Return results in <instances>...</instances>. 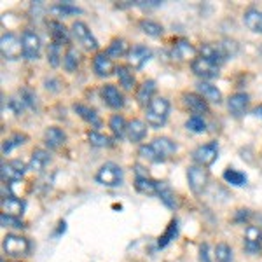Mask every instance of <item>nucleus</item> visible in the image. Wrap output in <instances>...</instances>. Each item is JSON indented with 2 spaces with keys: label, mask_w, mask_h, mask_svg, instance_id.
<instances>
[{
  "label": "nucleus",
  "mask_w": 262,
  "mask_h": 262,
  "mask_svg": "<svg viewBox=\"0 0 262 262\" xmlns=\"http://www.w3.org/2000/svg\"><path fill=\"white\" fill-rule=\"evenodd\" d=\"M51 11H53L54 14H60V16H70V14H79V12H81V9H79V7L72 6L70 2L58 4V6H54Z\"/></svg>",
  "instance_id": "42"
},
{
  "label": "nucleus",
  "mask_w": 262,
  "mask_h": 262,
  "mask_svg": "<svg viewBox=\"0 0 262 262\" xmlns=\"http://www.w3.org/2000/svg\"><path fill=\"white\" fill-rule=\"evenodd\" d=\"M126 135H128L129 142L138 143L145 138L147 135V124L140 119H133L128 122V129H126Z\"/></svg>",
  "instance_id": "23"
},
{
  "label": "nucleus",
  "mask_w": 262,
  "mask_h": 262,
  "mask_svg": "<svg viewBox=\"0 0 262 262\" xmlns=\"http://www.w3.org/2000/svg\"><path fill=\"white\" fill-rule=\"evenodd\" d=\"M191 69L198 77L201 79H215L219 75V67L215 63L208 61L206 58L203 56H198L194 58L192 63H191Z\"/></svg>",
  "instance_id": "10"
},
{
  "label": "nucleus",
  "mask_w": 262,
  "mask_h": 262,
  "mask_svg": "<svg viewBox=\"0 0 262 262\" xmlns=\"http://www.w3.org/2000/svg\"><path fill=\"white\" fill-rule=\"evenodd\" d=\"M185 128L189 131H194V133H203V131H206V122L200 116H192L191 119L185 122Z\"/></svg>",
  "instance_id": "43"
},
{
  "label": "nucleus",
  "mask_w": 262,
  "mask_h": 262,
  "mask_svg": "<svg viewBox=\"0 0 262 262\" xmlns=\"http://www.w3.org/2000/svg\"><path fill=\"white\" fill-rule=\"evenodd\" d=\"M27 135H23V133H14L12 137L7 138L6 142L2 143V152L4 154H9V152L14 149V147H19V145H23L25 142H27Z\"/></svg>",
  "instance_id": "34"
},
{
  "label": "nucleus",
  "mask_w": 262,
  "mask_h": 262,
  "mask_svg": "<svg viewBox=\"0 0 262 262\" xmlns=\"http://www.w3.org/2000/svg\"><path fill=\"white\" fill-rule=\"evenodd\" d=\"M175 150H177L175 142H171L166 137H161V138H154L149 145L140 147V156L150 163H163L168 158H171L175 154Z\"/></svg>",
  "instance_id": "1"
},
{
  "label": "nucleus",
  "mask_w": 262,
  "mask_h": 262,
  "mask_svg": "<svg viewBox=\"0 0 262 262\" xmlns=\"http://www.w3.org/2000/svg\"><path fill=\"white\" fill-rule=\"evenodd\" d=\"M184 103L185 107L189 108L192 114L201 117V114H208V101H206L203 96L194 95V93H189V95H184Z\"/></svg>",
  "instance_id": "17"
},
{
  "label": "nucleus",
  "mask_w": 262,
  "mask_h": 262,
  "mask_svg": "<svg viewBox=\"0 0 262 262\" xmlns=\"http://www.w3.org/2000/svg\"><path fill=\"white\" fill-rule=\"evenodd\" d=\"M2 210L6 215L19 219L25 212V201H21L19 198H14V196H7L2 200Z\"/></svg>",
  "instance_id": "22"
},
{
  "label": "nucleus",
  "mask_w": 262,
  "mask_h": 262,
  "mask_svg": "<svg viewBox=\"0 0 262 262\" xmlns=\"http://www.w3.org/2000/svg\"><path fill=\"white\" fill-rule=\"evenodd\" d=\"M145 117H147V124L154 129H159L161 126H164V122L168 119V114H170V101L163 96L159 98H154L149 103L145 111Z\"/></svg>",
  "instance_id": "2"
},
{
  "label": "nucleus",
  "mask_w": 262,
  "mask_h": 262,
  "mask_svg": "<svg viewBox=\"0 0 262 262\" xmlns=\"http://www.w3.org/2000/svg\"><path fill=\"white\" fill-rule=\"evenodd\" d=\"M48 28H49L53 42H56V44H60V46H67L70 42V33L65 28V25L60 23V21H49Z\"/></svg>",
  "instance_id": "19"
},
{
  "label": "nucleus",
  "mask_w": 262,
  "mask_h": 262,
  "mask_svg": "<svg viewBox=\"0 0 262 262\" xmlns=\"http://www.w3.org/2000/svg\"><path fill=\"white\" fill-rule=\"evenodd\" d=\"M208 171L205 170L203 166H198V164H194V166H189L187 170V180H189V187H191V191L194 194H201L205 191L206 184H208Z\"/></svg>",
  "instance_id": "8"
},
{
  "label": "nucleus",
  "mask_w": 262,
  "mask_h": 262,
  "mask_svg": "<svg viewBox=\"0 0 262 262\" xmlns=\"http://www.w3.org/2000/svg\"><path fill=\"white\" fill-rule=\"evenodd\" d=\"M21 44H23V56L27 60H37L40 54V37L32 30H25L21 35Z\"/></svg>",
  "instance_id": "9"
},
{
  "label": "nucleus",
  "mask_w": 262,
  "mask_h": 262,
  "mask_svg": "<svg viewBox=\"0 0 262 262\" xmlns=\"http://www.w3.org/2000/svg\"><path fill=\"white\" fill-rule=\"evenodd\" d=\"M260 166H262V164H260Z\"/></svg>",
  "instance_id": "48"
},
{
  "label": "nucleus",
  "mask_w": 262,
  "mask_h": 262,
  "mask_svg": "<svg viewBox=\"0 0 262 262\" xmlns=\"http://www.w3.org/2000/svg\"><path fill=\"white\" fill-rule=\"evenodd\" d=\"M156 184H158V182L150 180L149 177H137V180H135V187H137V191H140L143 194H156V191H158Z\"/></svg>",
  "instance_id": "33"
},
{
  "label": "nucleus",
  "mask_w": 262,
  "mask_h": 262,
  "mask_svg": "<svg viewBox=\"0 0 262 262\" xmlns=\"http://www.w3.org/2000/svg\"><path fill=\"white\" fill-rule=\"evenodd\" d=\"M2 247H4V252L11 257H23V255H28V252H30V243H28V239L18 234H7L6 238H4Z\"/></svg>",
  "instance_id": "5"
},
{
  "label": "nucleus",
  "mask_w": 262,
  "mask_h": 262,
  "mask_svg": "<svg viewBox=\"0 0 262 262\" xmlns=\"http://www.w3.org/2000/svg\"><path fill=\"white\" fill-rule=\"evenodd\" d=\"M140 30L143 33H147V35H150V37H161L163 35V27L152 19L140 21Z\"/></svg>",
  "instance_id": "36"
},
{
  "label": "nucleus",
  "mask_w": 262,
  "mask_h": 262,
  "mask_svg": "<svg viewBox=\"0 0 262 262\" xmlns=\"http://www.w3.org/2000/svg\"><path fill=\"white\" fill-rule=\"evenodd\" d=\"M194 161H196L198 166H203V168H208L217 161L219 158V145L217 142H210V143H205V145L198 147L192 154Z\"/></svg>",
  "instance_id": "6"
},
{
  "label": "nucleus",
  "mask_w": 262,
  "mask_h": 262,
  "mask_svg": "<svg viewBox=\"0 0 262 262\" xmlns=\"http://www.w3.org/2000/svg\"><path fill=\"white\" fill-rule=\"evenodd\" d=\"M154 93H156V82L154 81H145L137 91V101L142 105V107H149V103L154 100L152 98Z\"/></svg>",
  "instance_id": "27"
},
{
  "label": "nucleus",
  "mask_w": 262,
  "mask_h": 262,
  "mask_svg": "<svg viewBox=\"0 0 262 262\" xmlns=\"http://www.w3.org/2000/svg\"><path fill=\"white\" fill-rule=\"evenodd\" d=\"M63 67H65L67 72L77 70V67H79V54H77V51L72 49V48L67 49L65 56H63Z\"/></svg>",
  "instance_id": "37"
},
{
  "label": "nucleus",
  "mask_w": 262,
  "mask_h": 262,
  "mask_svg": "<svg viewBox=\"0 0 262 262\" xmlns=\"http://www.w3.org/2000/svg\"><path fill=\"white\" fill-rule=\"evenodd\" d=\"M108 126H111L114 137H116L117 140H121V138L126 135V129H128V122H126L124 117L119 116V114H116V116L111 117V122H108Z\"/></svg>",
  "instance_id": "32"
},
{
  "label": "nucleus",
  "mask_w": 262,
  "mask_h": 262,
  "mask_svg": "<svg viewBox=\"0 0 262 262\" xmlns=\"http://www.w3.org/2000/svg\"><path fill=\"white\" fill-rule=\"evenodd\" d=\"M100 95H101V98H103L105 103H107L111 108L124 107V96H122V93L117 90L116 86H112V84H107V86L101 88Z\"/></svg>",
  "instance_id": "13"
},
{
  "label": "nucleus",
  "mask_w": 262,
  "mask_h": 262,
  "mask_svg": "<svg viewBox=\"0 0 262 262\" xmlns=\"http://www.w3.org/2000/svg\"><path fill=\"white\" fill-rule=\"evenodd\" d=\"M95 179L98 184L105 185V187H117L122 182V170L116 163H105L100 166Z\"/></svg>",
  "instance_id": "3"
},
{
  "label": "nucleus",
  "mask_w": 262,
  "mask_h": 262,
  "mask_svg": "<svg viewBox=\"0 0 262 262\" xmlns=\"http://www.w3.org/2000/svg\"><path fill=\"white\" fill-rule=\"evenodd\" d=\"M88 140H90L91 145H95V147H111L112 145L111 138L98 133V131H88Z\"/></svg>",
  "instance_id": "40"
},
{
  "label": "nucleus",
  "mask_w": 262,
  "mask_h": 262,
  "mask_svg": "<svg viewBox=\"0 0 262 262\" xmlns=\"http://www.w3.org/2000/svg\"><path fill=\"white\" fill-rule=\"evenodd\" d=\"M196 49L189 44L187 40H177L175 46H173V56L177 60H187V58H192Z\"/></svg>",
  "instance_id": "30"
},
{
  "label": "nucleus",
  "mask_w": 262,
  "mask_h": 262,
  "mask_svg": "<svg viewBox=\"0 0 262 262\" xmlns=\"http://www.w3.org/2000/svg\"><path fill=\"white\" fill-rule=\"evenodd\" d=\"M201 56L206 58L208 61L215 63L217 67H221L224 61L227 60L226 53H224L221 44H203L201 46Z\"/></svg>",
  "instance_id": "16"
},
{
  "label": "nucleus",
  "mask_w": 262,
  "mask_h": 262,
  "mask_svg": "<svg viewBox=\"0 0 262 262\" xmlns=\"http://www.w3.org/2000/svg\"><path fill=\"white\" fill-rule=\"evenodd\" d=\"M224 179H226V182H229V184L232 185H238V187H242V185L247 184V175L242 171H236V170H226L224 171Z\"/></svg>",
  "instance_id": "38"
},
{
  "label": "nucleus",
  "mask_w": 262,
  "mask_h": 262,
  "mask_svg": "<svg viewBox=\"0 0 262 262\" xmlns=\"http://www.w3.org/2000/svg\"><path fill=\"white\" fill-rule=\"evenodd\" d=\"M0 51H2L4 60L14 61L23 54V44L14 33H4L0 39Z\"/></svg>",
  "instance_id": "4"
},
{
  "label": "nucleus",
  "mask_w": 262,
  "mask_h": 262,
  "mask_svg": "<svg viewBox=\"0 0 262 262\" xmlns=\"http://www.w3.org/2000/svg\"><path fill=\"white\" fill-rule=\"evenodd\" d=\"M255 114H260V116H262V105H260V107H257V108H255Z\"/></svg>",
  "instance_id": "47"
},
{
  "label": "nucleus",
  "mask_w": 262,
  "mask_h": 262,
  "mask_svg": "<svg viewBox=\"0 0 262 262\" xmlns=\"http://www.w3.org/2000/svg\"><path fill=\"white\" fill-rule=\"evenodd\" d=\"M156 187H158L156 194H158V196L161 198V201L164 203V205H166L168 208H175V206H177L175 192L171 191L170 185H168L166 182H158V184H156Z\"/></svg>",
  "instance_id": "29"
},
{
  "label": "nucleus",
  "mask_w": 262,
  "mask_h": 262,
  "mask_svg": "<svg viewBox=\"0 0 262 262\" xmlns=\"http://www.w3.org/2000/svg\"><path fill=\"white\" fill-rule=\"evenodd\" d=\"M215 262H232V250L227 243H219L213 253Z\"/></svg>",
  "instance_id": "35"
},
{
  "label": "nucleus",
  "mask_w": 262,
  "mask_h": 262,
  "mask_svg": "<svg viewBox=\"0 0 262 262\" xmlns=\"http://www.w3.org/2000/svg\"><path fill=\"white\" fill-rule=\"evenodd\" d=\"M200 262H212L210 260V253H208V245H201L200 248Z\"/></svg>",
  "instance_id": "46"
},
{
  "label": "nucleus",
  "mask_w": 262,
  "mask_h": 262,
  "mask_svg": "<svg viewBox=\"0 0 262 262\" xmlns=\"http://www.w3.org/2000/svg\"><path fill=\"white\" fill-rule=\"evenodd\" d=\"M245 250L248 253H260L262 250V231L257 226H248L245 229Z\"/></svg>",
  "instance_id": "12"
},
{
  "label": "nucleus",
  "mask_w": 262,
  "mask_h": 262,
  "mask_svg": "<svg viewBox=\"0 0 262 262\" xmlns=\"http://www.w3.org/2000/svg\"><path fill=\"white\" fill-rule=\"evenodd\" d=\"M72 33H74V39L77 40L86 51L98 49V42H96V39L93 37V33H91L90 28H88L86 23H82V21H75V23L72 25Z\"/></svg>",
  "instance_id": "7"
},
{
  "label": "nucleus",
  "mask_w": 262,
  "mask_h": 262,
  "mask_svg": "<svg viewBox=\"0 0 262 262\" xmlns=\"http://www.w3.org/2000/svg\"><path fill=\"white\" fill-rule=\"evenodd\" d=\"M0 222H2L4 227H14V229H23L25 224L19 221L18 217H11V215L2 213L0 215Z\"/></svg>",
  "instance_id": "45"
},
{
  "label": "nucleus",
  "mask_w": 262,
  "mask_h": 262,
  "mask_svg": "<svg viewBox=\"0 0 262 262\" xmlns=\"http://www.w3.org/2000/svg\"><path fill=\"white\" fill-rule=\"evenodd\" d=\"M198 93H200V96H203L206 101H212V103H221L222 101L221 91L217 90V86H213V84H210V82L203 81L198 84Z\"/></svg>",
  "instance_id": "26"
},
{
  "label": "nucleus",
  "mask_w": 262,
  "mask_h": 262,
  "mask_svg": "<svg viewBox=\"0 0 262 262\" xmlns=\"http://www.w3.org/2000/svg\"><path fill=\"white\" fill-rule=\"evenodd\" d=\"M25 171V164L14 159V161H7L2 164V170H0V177H2V182H18L23 179Z\"/></svg>",
  "instance_id": "11"
},
{
  "label": "nucleus",
  "mask_w": 262,
  "mask_h": 262,
  "mask_svg": "<svg viewBox=\"0 0 262 262\" xmlns=\"http://www.w3.org/2000/svg\"><path fill=\"white\" fill-rule=\"evenodd\" d=\"M60 49H61V46L56 44V42H53V44L49 46L48 61H49L51 67H58V65H60Z\"/></svg>",
  "instance_id": "44"
},
{
  "label": "nucleus",
  "mask_w": 262,
  "mask_h": 262,
  "mask_svg": "<svg viewBox=\"0 0 262 262\" xmlns=\"http://www.w3.org/2000/svg\"><path fill=\"white\" fill-rule=\"evenodd\" d=\"M179 234V222L177 221H171L170 222V226H168V229H166V232L159 238V248H163V247H166L168 243L171 242V239H175V236Z\"/></svg>",
  "instance_id": "39"
},
{
  "label": "nucleus",
  "mask_w": 262,
  "mask_h": 262,
  "mask_svg": "<svg viewBox=\"0 0 262 262\" xmlns=\"http://www.w3.org/2000/svg\"><path fill=\"white\" fill-rule=\"evenodd\" d=\"M19 100L23 101V105L28 108H35V105H37V96L30 88H23V90H19Z\"/></svg>",
  "instance_id": "41"
},
{
  "label": "nucleus",
  "mask_w": 262,
  "mask_h": 262,
  "mask_svg": "<svg viewBox=\"0 0 262 262\" xmlns=\"http://www.w3.org/2000/svg\"><path fill=\"white\" fill-rule=\"evenodd\" d=\"M248 101H250L248 100V95H245V93H236V95H232L231 98L227 100V108H229V112L234 117H242L248 108Z\"/></svg>",
  "instance_id": "18"
},
{
  "label": "nucleus",
  "mask_w": 262,
  "mask_h": 262,
  "mask_svg": "<svg viewBox=\"0 0 262 262\" xmlns=\"http://www.w3.org/2000/svg\"><path fill=\"white\" fill-rule=\"evenodd\" d=\"M93 70L98 77H108V75L114 74L116 67H114L111 58L107 56V53H98L93 60Z\"/></svg>",
  "instance_id": "15"
},
{
  "label": "nucleus",
  "mask_w": 262,
  "mask_h": 262,
  "mask_svg": "<svg viewBox=\"0 0 262 262\" xmlns=\"http://www.w3.org/2000/svg\"><path fill=\"white\" fill-rule=\"evenodd\" d=\"M243 21H245V25H247L248 30H252L255 33H262V11L253 9V7L248 11H245Z\"/></svg>",
  "instance_id": "25"
},
{
  "label": "nucleus",
  "mask_w": 262,
  "mask_h": 262,
  "mask_svg": "<svg viewBox=\"0 0 262 262\" xmlns=\"http://www.w3.org/2000/svg\"><path fill=\"white\" fill-rule=\"evenodd\" d=\"M129 54V49H128V42L122 40V39H114L111 42V46L107 48V56L111 58H122Z\"/></svg>",
  "instance_id": "31"
},
{
  "label": "nucleus",
  "mask_w": 262,
  "mask_h": 262,
  "mask_svg": "<svg viewBox=\"0 0 262 262\" xmlns=\"http://www.w3.org/2000/svg\"><path fill=\"white\" fill-rule=\"evenodd\" d=\"M150 56H152L150 49L145 48V46H142V44H138V46H135V48L129 49L128 60H129V65L133 67V69H142V67L150 60Z\"/></svg>",
  "instance_id": "14"
},
{
  "label": "nucleus",
  "mask_w": 262,
  "mask_h": 262,
  "mask_svg": "<svg viewBox=\"0 0 262 262\" xmlns=\"http://www.w3.org/2000/svg\"><path fill=\"white\" fill-rule=\"evenodd\" d=\"M116 74H117V79H119L122 90H126V91L133 90L135 84H137V79H135V74H133V70H131V67L119 65L116 69Z\"/></svg>",
  "instance_id": "24"
},
{
  "label": "nucleus",
  "mask_w": 262,
  "mask_h": 262,
  "mask_svg": "<svg viewBox=\"0 0 262 262\" xmlns=\"http://www.w3.org/2000/svg\"><path fill=\"white\" fill-rule=\"evenodd\" d=\"M51 163V156L48 150H42V149H35L32 152V158H30V163H28V170L32 171H44L46 166Z\"/></svg>",
  "instance_id": "21"
},
{
  "label": "nucleus",
  "mask_w": 262,
  "mask_h": 262,
  "mask_svg": "<svg viewBox=\"0 0 262 262\" xmlns=\"http://www.w3.org/2000/svg\"><path fill=\"white\" fill-rule=\"evenodd\" d=\"M74 111L77 112L79 116H81L82 119L88 122V124H91L93 128H101V119L98 117V114L93 111V108L86 107V105H81V103H75Z\"/></svg>",
  "instance_id": "28"
},
{
  "label": "nucleus",
  "mask_w": 262,
  "mask_h": 262,
  "mask_svg": "<svg viewBox=\"0 0 262 262\" xmlns=\"http://www.w3.org/2000/svg\"><path fill=\"white\" fill-rule=\"evenodd\" d=\"M65 140H67V135H65V131H63V129L56 128V126H51V128L46 129L44 142H46V145H48L49 149H60L63 143H65Z\"/></svg>",
  "instance_id": "20"
}]
</instances>
